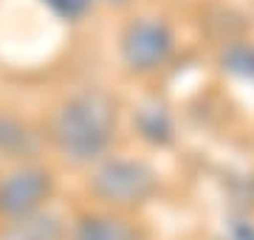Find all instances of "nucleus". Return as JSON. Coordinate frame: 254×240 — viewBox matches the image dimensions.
Here are the masks:
<instances>
[{
	"instance_id": "obj_1",
	"label": "nucleus",
	"mask_w": 254,
	"mask_h": 240,
	"mask_svg": "<svg viewBox=\"0 0 254 240\" xmlns=\"http://www.w3.org/2000/svg\"><path fill=\"white\" fill-rule=\"evenodd\" d=\"M116 130L113 102L102 91H82L60 105L51 121V139L65 158L88 164L105 156Z\"/></svg>"
},
{
	"instance_id": "obj_2",
	"label": "nucleus",
	"mask_w": 254,
	"mask_h": 240,
	"mask_svg": "<svg viewBox=\"0 0 254 240\" xmlns=\"http://www.w3.org/2000/svg\"><path fill=\"white\" fill-rule=\"evenodd\" d=\"M155 189V173L141 161L110 158L93 173V192L113 206H133L147 201Z\"/></svg>"
},
{
	"instance_id": "obj_3",
	"label": "nucleus",
	"mask_w": 254,
	"mask_h": 240,
	"mask_svg": "<svg viewBox=\"0 0 254 240\" xmlns=\"http://www.w3.org/2000/svg\"><path fill=\"white\" fill-rule=\"evenodd\" d=\"M51 173L43 167L26 164L0 178V215L9 221H23L37 215L51 195Z\"/></svg>"
},
{
	"instance_id": "obj_8",
	"label": "nucleus",
	"mask_w": 254,
	"mask_h": 240,
	"mask_svg": "<svg viewBox=\"0 0 254 240\" xmlns=\"http://www.w3.org/2000/svg\"><path fill=\"white\" fill-rule=\"evenodd\" d=\"M138 127L150 141H167L170 139V119L161 108H144V113L138 116Z\"/></svg>"
},
{
	"instance_id": "obj_10",
	"label": "nucleus",
	"mask_w": 254,
	"mask_h": 240,
	"mask_svg": "<svg viewBox=\"0 0 254 240\" xmlns=\"http://www.w3.org/2000/svg\"><path fill=\"white\" fill-rule=\"evenodd\" d=\"M229 240H254V235H252V229H237V232H232Z\"/></svg>"
},
{
	"instance_id": "obj_11",
	"label": "nucleus",
	"mask_w": 254,
	"mask_h": 240,
	"mask_svg": "<svg viewBox=\"0 0 254 240\" xmlns=\"http://www.w3.org/2000/svg\"><path fill=\"white\" fill-rule=\"evenodd\" d=\"M108 3H125V0H108Z\"/></svg>"
},
{
	"instance_id": "obj_4",
	"label": "nucleus",
	"mask_w": 254,
	"mask_h": 240,
	"mask_svg": "<svg viewBox=\"0 0 254 240\" xmlns=\"http://www.w3.org/2000/svg\"><path fill=\"white\" fill-rule=\"evenodd\" d=\"M173 54V31L161 20H136L122 37V57L130 71L147 74L161 68Z\"/></svg>"
},
{
	"instance_id": "obj_9",
	"label": "nucleus",
	"mask_w": 254,
	"mask_h": 240,
	"mask_svg": "<svg viewBox=\"0 0 254 240\" xmlns=\"http://www.w3.org/2000/svg\"><path fill=\"white\" fill-rule=\"evenodd\" d=\"M43 3L54 11L57 17H63V20H79V17H85V11L91 9L93 0H43Z\"/></svg>"
},
{
	"instance_id": "obj_5",
	"label": "nucleus",
	"mask_w": 254,
	"mask_h": 240,
	"mask_svg": "<svg viewBox=\"0 0 254 240\" xmlns=\"http://www.w3.org/2000/svg\"><path fill=\"white\" fill-rule=\"evenodd\" d=\"M71 240H141L138 229L116 215H85L76 221Z\"/></svg>"
},
{
	"instance_id": "obj_6",
	"label": "nucleus",
	"mask_w": 254,
	"mask_h": 240,
	"mask_svg": "<svg viewBox=\"0 0 254 240\" xmlns=\"http://www.w3.org/2000/svg\"><path fill=\"white\" fill-rule=\"evenodd\" d=\"M63 226L51 215H28L23 221H11L9 240H60Z\"/></svg>"
},
{
	"instance_id": "obj_7",
	"label": "nucleus",
	"mask_w": 254,
	"mask_h": 240,
	"mask_svg": "<svg viewBox=\"0 0 254 240\" xmlns=\"http://www.w3.org/2000/svg\"><path fill=\"white\" fill-rule=\"evenodd\" d=\"M34 147V136L17 119L0 116V153H26Z\"/></svg>"
}]
</instances>
